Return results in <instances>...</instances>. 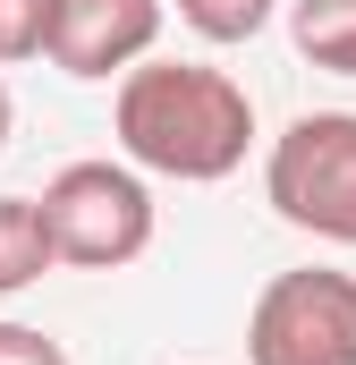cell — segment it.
I'll return each mask as SVG.
<instances>
[{
    "label": "cell",
    "instance_id": "cell-1",
    "mask_svg": "<svg viewBox=\"0 0 356 365\" xmlns=\"http://www.w3.org/2000/svg\"><path fill=\"white\" fill-rule=\"evenodd\" d=\"M110 136L145 179L212 187L255 145V93L204 60H136L110 93Z\"/></svg>",
    "mask_w": 356,
    "mask_h": 365
},
{
    "label": "cell",
    "instance_id": "cell-2",
    "mask_svg": "<svg viewBox=\"0 0 356 365\" xmlns=\"http://www.w3.org/2000/svg\"><path fill=\"white\" fill-rule=\"evenodd\" d=\"M263 204L305 238L356 247V110H305L271 136Z\"/></svg>",
    "mask_w": 356,
    "mask_h": 365
},
{
    "label": "cell",
    "instance_id": "cell-3",
    "mask_svg": "<svg viewBox=\"0 0 356 365\" xmlns=\"http://www.w3.org/2000/svg\"><path fill=\"white\" fill-rule=\"evenodd\" d=\"M34 204H43L51 255L77 272H127L153 247V187L127 162H68Z\"/></svg>",
    "mask_w": 356,
    "mask_h": 365
},
{
    "label": "cell",
    "instance_id": "cell-4",
    "mask_svg": "<svg viewBox=\"0 0 356 365\" xmlns=\"http://www.w3.org/2000/svg\"><path fill=\"white\" fill-rule=\"evenodd\" d=\"M246 365H356V272H271L246 314Z\"/></svg>",
    "mask_w": 356,
    "mask_h": 365
},
{
    "label": "cell",
    "instance_id": "cell-5",
    "mask_svg": "<svg viewBox=\"0 0 356 365\" xmlns=\"http://www.w3.org/2000/svg\"><path fill=\"white\" fill-rule=\"evenodd\" d=\"M162 0H51V43L43 60L77 86H102V77H127L136 60H153L162 43Z\"/></svg>",
    "mask_w": 356,
    "mask_h": 365
},
{
    "label": "cell",
    "instance_id": "cell-6",
    "mask_svg": "<svg viewBox=\"0 0 356 365\" xmlns=\"http://www.w3.org/2000/svg\"><path fill=\"white\" fill-rule=\"evenodd\" d=\"M51 264H60V255H51L43 204H34V195H0V297H26Z\"/></svg>",
    "mask_w": 356,
    "mask_h": 365
},
{
    "label": "cell",
    "instance_id": "cell-7",
    "mask_svg": "<svg viewBox=\"0 0 356 365\" xmlns=\"http://www.w3.org/2000/svg\"><path fill=\"white\" fill-rule=\"evenodd\" d=\"M288 43L314 68L356 77V0H288Z\"/></svg>",
    "mask_w": 356,
    "mask_h": 365
},
{
    "label": "cell",
    "instance_id": "cell-8",
    "mask_svg": "<svg viewBox=\"0 0 356 365\" xmlns=\"http://www.w3.org/2000/svg\"><path fill=\"white\" fill-rule=\"evenodd\" d=\"M162 9H178V26L204 43H255L280 0H162Z\"/></svg>",
    "mask_w": 356,
    "mask_h": 365
},
{
    "label": "cell",
    "instance_id": "cell-9",
    "mask_svg": "<svg viewBox=\"0 0 356 365\" xmlns=\"http://www.w3.org/2000/svg\"><path fill=\"white\" fill-rule=\"evenodd\" d=\"M51 43V0H0V60H43Z\"/></svg>",
    "mask_w": 356,
    "mask_h": 365
},
{
    "label": "cell",
    "instance_id": "cell-10",
    "mask_svg": "<svg viewBox=\"0 0 356 365\" xmlns=\"http://www.w3.org/2000/svg\"><path fill=\"white\" fill-rule=\"evenodd\" d=\"M0 365H68V349L34 323H0Z\"/></svg>",
    "mask_w": 356,
    "mask_h": 365
},
{
    "label": "cell",
    "instance_id": "cell-11",
    "mask_svg": "<svg viewBox=\"0 0 356 365\" xmlns=\"http://www.w3.org/2000/svg\"><path fill=\"white\" fill-rule=\"evenodd\" d=\"M9 128H17V102H9V86H0V153H9Z\"/></svg>",
    "mask_w": 356,
    "mask_h": 365
}]
</instances>
